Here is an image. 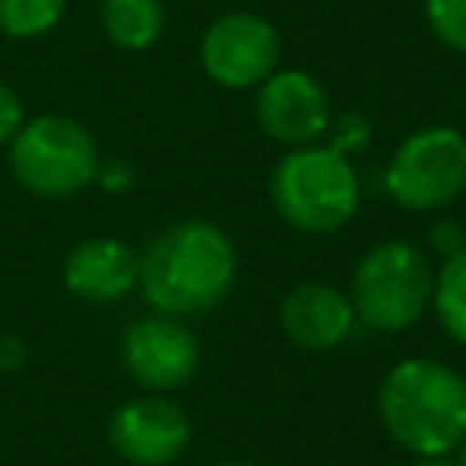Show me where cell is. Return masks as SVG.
Masks as SVG:
<instances>
[{"label": "cell", "instance_id": "1", "mask_svg": "<svg viewBox=\"0 0 466 466\" xmlns=\"http://www.w3.org/2000/svg\"><path fill=\"white\" fill-rule=\"evenodd\" d=\"M237 284V248L208 218L164 226L138 251V291L164 317H197L226 302Z\"/></svg>", "mask_w": 466, "mask_h": 466}, {"label": "cell", "instance_id": "2", "mask_svg": "<svg viewBox=\"0 0 466 466\" xmlns=\"http://www.w3.org/2000/svg\"><path fill=\"white\" fill-rule=\"evenodd\" d=\"M375 411L411 459L455 455L466 437V375L437 357H404L382 375Z\"/></svg>", "mask_w": 466, "mask_h": 466}, {"label": "cell", "instance_id": "3", "mask_svg": "<svg viewBox=\"0 0 466 466\" xmlns=\"http://www.w3.org/2000/svg\"><path fill=\"white\" fill-rule=\"evenodd\" d=\"M273 211L306 237H328L342 229L360 208V178L346 153L335 146L288 149L269 171Z\"/></svg>", "mask_w": 466, "mask_h": 466}, {"label": "cell", "instance_id": "4", "mask_svg": "<svg viewBox=\"0 0 466 466\" xmlns=\"http://www.w3.org/2000/svg\"><path fill=\"white\" fill-rule=\"evenodd\" d=\"M433 266L430 255L411 240H382L360 262L350 277V302L357 313V324L371 331H408L422 320L433 299Z\"/></svg>", "mask_w": 466, "mask_h": 466}, {"label": "cell", "instance_id": "5", "mask_svg": "<svg viewBox=\"0 0 466 466\" xmlns=\"http://www.w3.org/2000/svg\"><path fill=\"white\" fill-rule=\"evenodd\" d=\"M98 142L69 113L25 116L18 135L7 142V167L22 189L33 197L62 200L84 193L98 178Z\"/></svg>", "mask_w": 466, "mask_h": 466}, {"label": "cell", "instance_id": "6", "mask_svg": "<svg viewBox=\"0 0 466 466\" xmlns=\"http://www.w3.org/2000/svg\"><path fill=\"white\" fill-rule=\"evenodd\" d=\"M466 189V135L448 124L411 131L386 164V193L404 211L448 208Z\"/></svg>", "mask_w": 466, "mask_h": 466}, {"label": "cell", "instance_id": "7", "mask_svg": "<svg viewBox=\"0 0 466 466\" xmlns=\"http://www.w3.org/2000/svg\"><path fill=\"white\" fill-rule=\"evenodd\" d=\"M204 76L226 91L258 87L280 69V33L258 11H226L208 22L200 36Z\"/></svg>", "mask_w": 466, "mask_h": 466}, {"label": "cell", "instance_id": "8", "mask_svg": "<svg viewBox=\"0 0 466 466\" xmlns=\"http://www.w3.org/2000/svg\"><path fill=\"white\" fill-rule=\"evenodd\" d=\"M120 360L131 382L142 386L146 393H171L197 375L200 342L178 317L146 313L124 328Z\"/></svg>", "mask_w": 466, "mask_h": 466}, {"label": "cell", "instance_id": "9", "mask_svg": "<svg viewBox=\"0 0 466 466\" xmlns=\"http://www.w3.org/2000/svg\"><path fill=\"white\" fill-rule=\"evenodd\" d=\"M255 120L258 127L288 146H313L328 135L335 109L328 87L306 73V69H273L258 87H255Z\"/></svg>", "mask_w": 466, "mask_h": 466}, {"label": "cell", "instance_id": "10", "mask_svg": "<svg viewBox=\"0 0 466 466\" xmlns=\"http://www.w3.org/2000/svg\"><path fill=\"white\" fill-rule=\"evenodd\" d=\"M193 441L189 411L167 393H142L109 415V444L131 466H171Z\"/></svg>", "mask_w": 466, "mask_h": 466}, {"label": "cell", "instance_id": "11", "mask_svg": "<svg viewBox=\"0 0 466 466\" xmlns=\"http://www.w3.org/2000/svg\"><path fill=\"white\" fill-rule=\"evenodd\" d=\"M277 317H280L288 342H295L299 350H309V353L339 350L357 328V313H353L350 295L328 280L291 284L288 295L280 299Z\"/></svg>", "mask_w": 466, "mask_h": 466}, {"label": "cell", "instance_id": "12", "mask_svg": "<svg viewBox=\"0 0 466 466\" xmlns=\"http://www.w3.org/2000/svg\"><path fill=\"white\" fill-rule=\"evenodd\" d=\"M62 284L80 302L113 306L138 288V251L120 237H87L66 255Z\"/></svg>", "mask_w": 466, "mask_h": 466}, {"label": "cell", "instance_id": "13", "mask_svg": "<svg viewBox=\"0 0 466 466\" xmlns=\"http://www.w3.org/2000/svg\"><path fill=\"white\" fill-rule=\"evenodd\" d=\"M98 22L120 51H149L167 25L164 0H102Z\"/></svg>", "mask_w": 466, "mask_h": 466}, {"label": "cell", "instance_id": "14", "mask_svg": "<svg viewBox=\"0 0 466 466\" xmlns=\"http://www.w3.org/2000/svg\"><path fill=\"white\" fill-rule=\"evenodd\" d=\"M430 309L441 324V331L466 346V251L441 258V269L433 273V299Z\"/></svg>", "mask_w": 466, "mask_h": 466}, {"label": "cell", "instance_id": "15", "mask_svg": "<svg viewBox=\"0 0 466 466\" xmlns=\"http://www.w3.org/2000/svg\"><path fill=\"white\" fill-rule=\"evenodd\" d=\"M66 15V0H0V33L11 40L47 36Z\"/></svg>", "mask_w": 466, "mask_h": 466}, {"label": "cell", "instance_id": "16", "mask_svg": "<svg viewBox=\"0 0 466 466\" xmlns=\"http://www.w3.org/2000/svg\"><path fill=\"white\" fill-rule=\"evenodd\" d=\"M422 15L444 47L466 55V0H422Z\"/></svg>", "mask_w": 466, "mask_h": 466}, {"label": "cell", "instance_id": "17", "mask_svg": "<svg viewBox=\"0 0 466 466\" xmlns=\"http://www.w3.org/2000/svg\"><path fill=\"white\" fill-rule=\"evenodd\" d=\"M328 131H331V142H328V146H335V149L346 153V157H350V149H357V146L368 142V124H364L357 113H342V116H335Z\"/></svg>", "mask_w": 466, "mask_h": 466}, {"label": "cell", "instance_id": "18", "mask_svg": "<svg viewBox=\"0 0 466 466\" xmlns=\"http://www.w3.org/2000/svg\"><path fill=\"white\" fill-rule=\"evenodd\" d=\"M22 124H25V106L15 95V87L0 80V146H7Z\"/></svg>", "mask_w": 466, "mask_h": 466}, {"label": "cell", "instance_id": "19", "mask_svg": "<svg viewBox=\"0 0 466 466\" xmlns=\"http://www.w3.org/2000/svg\"><path fill=\"white\" fill-rule=\"evenodd\" d=\"M430 248H433L441 258H451V255L466 251V233H462V226H459L455 218L437 222V226L430 229Z\"/></svg>", "mask_w": 466, "mask_h": 466}, {"label": "cell", "instance_id": "20", "mask_svg": "<svg viewBox=\"0 0 466 466\" xmlns=\"http://www.w3.org/2000/svg\"><path fill=\"white\" fill-rule=\"evenodd\" d=\"M95 182H102V189H109V193H124L135 182V167L127 160H102Z\"/></svg>", "mask_w": 466, "mask_h": 466}, {"label": "cell", "instance_id": "21", "mask_svg": "<svg viewBox=\"0 0 466 466\" xmlns=\"http://www.w3.org/2000/svg\"><path fill=\"white\" fill-rule=\"evenodd\" d=\"M25 357H29V350H25V342L18 335H0V371L22 368Z\"/></svg>", "mask_w": 466, "mask_h": 466}, {"label": "cell", "instance_id": "22", "mask_svg": "<svg viewBox=\"0 0 466 466\" xmlns=\"http://www.w3.org/2000/svg\"><path fill=\"white\" fill-rule=\"evenodd\" d=\"M408 466H459L455 455H415Z\"/></svg>", "mask_w": 466, "mask_h": 466}, {"label": "cell", "instance_id": "23", "mask_svg": "<svg viewBox=\"0 0 466 466\" xmlns=\"http://www.w3.org/2000/svg\"><path fill=\"white\" fill-rule=\"evenodd\" d=\"M455 462H459V466H466V437H462V444L455 448Z\"/></svg>", "mask_w": 466, "mask_h": 466}, {"label": "cell", "instance_id": "24", "mask_svg": "<svg viewBox=\"0 0 466 466\" xmlns=\"http://www.w3.org/2000/svg\"><path fill=\"white\" fill-rule=\"evenodd\" d=\"M211 466H258V462H244V459H226V462H211Z\"/></svg>", "mask_w": 466, "mask_h": 466}]
</instances>
